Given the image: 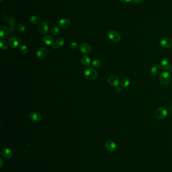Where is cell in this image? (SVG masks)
Segmentation results:
<instances>
[{
  "label": "cell",
  "instance_id": "25",
  "mask_svg": "<svg viewBox=\"0 0 172 172\" xmlns=\"http://www.w3.org/2000/svg\"><path fill=\"white\" fill-rule=\"evenodd\" d=\"M8 44L5 40H1L0 41V47L2 50H5L8 47Z\"/></svg>",
  "mask_w": 172,
  "mask_h": 172
},
{
  "label": "cell",
  "instance_id": "2",
  "mask_svg": "<svg viewBox=\"0 0 172 172\" xmlns=\"http://www.w3.org/2000/svg\"><path fill=\"white\" fill-rule=\"evenodd\" d=\"M84 76L88 80L93 81L97 79L98 77V73L94 69L89 68L85 70Z\"/></svg>",
  "mask_w": 172,
  "mask_h": 172
},
{
  "label": "cell",
  "instance_id": "3",
  "mask_svg": "<svg viewBox=\"0 0 172 172\" xmlns=\"http://www.w3.org/2000/svg\"><path fill=\"white\" fill-rule=\"evenodd\" d=\"M154 115L155 117L158 119H163L167 116L168 112L165 108L163 107H160L156 110Z\"/></svg>",
  "mask_w": 172,
  "mask_h": 172
},
{
  "label": "cell",
  "instance_id": "26",
  "mask_svg": "<svg viewBox=\"0 0 172 172\" xmlns=\"http://www.w3.org/2000/svg\"><path fill=\"white\" fill-rule=\"evenodd\" d=\"M101 62L99 60H96L92 62L91 65L94 68H98L101 66Z\"/></svg>",
  "mask_w": 172,
  "mask_h": 172
},
{
  "label": "cell",
  "instance_id": "34",
  "mask_svg": "<svg viewBox=\"0 0 172 172\" xmlns=\"http://www.w3.org/2000/svg\"><path fill=\"white\" fill-rule=\"evenodd\" d=\"M2 0H0V1H1V2H2Z\"/></svg>",
  "mask_w": 172,
  "mask_h": 172
},
{
  "label": "cell",
  "instance_id": "17",
  "mask_svg": "<svg viewBox=\"0 0 172 172\" xmlns=\"http://www.w3.org/2000/svg\"><path fill=\"white\" fill-rule=\"evenodd\" d=\"M162 69L160 64H157L153 66L150 70V73L152 75H157L161 72Z\"/></svg>",
  "mask_w": 172,
  "mask_h": 172
},
{
  "label": "cell",
  "instance_id": "15",
  "mask_svg": "<svg viewBox=\"0 0 172 172\" xmlns=\"http://www.w3.org/2000/svg\"><path fill=\"white\" fill-rule=\"evenodd\" d=\"M9 45L13 49H16L19 45V41L15 37H11L8 41Z\"/></svg>",
  "mask_w": 172,
  "mask_h": 172
},
{
  "label": "cell",
  "instance_id": "31",
  "mask_svg": "<svg viewBox=\"0 0 172 172\" xmlns=\"http://www.w3.org/2000/svg\"><path fill=\"white\" fill-rule=\"evenodd\" d=\"M143 1V0H133V1L134 3H137V4H138V3H141Z\"/></svg>",
  "mask_w": 172,
  "mask_h": 172
},
{
  "label": "cell",
  "instance_id": "10",
  "mask_svg": "<svg viewBox=\"0 0 172 172\" xmlns=\"http://www.w3.org/2000/svg\"><path fill=\"white\" fill-rule=\"evenodd\" d=\"M29 118L31 121L34 122H39L41 119V115L37 112H33L30 114Z\"/></svg>",
  "mask_w": 172,
  "mask_h": 172
},
{
  "label": "cell",
  "instance_id": "22",
  "mask_svg": "<svg viewBox=\"0 0 172 172\" xmlns=\"http://www.w3.org/2000/svg\"><path fill=\"white\" fill-rule=\"evenodd\" d=\"M40 19L38 16L36 15H33L30 18L29 21L31 24H37L40 22Z\"/></svg>",
  "mask_w": 172,
  "mask_h": 172
},
{
  "label": "cell",
  "instance_id": "9",
  "mask_svg": "<svg viewBox=\"0 0 172 172\" xmlns=\"http://www.w3.org/2000/svg\"><path fill=\"white\" fill-rule=\"evenodd\" d=\"M108 83L111 86L116 87L119 84V79L117 76L112 75L108 78Z\"/></svg>",
  "mask_w": 172,
  "mask_h": 172
},
{
  "label": "cell",
  "instance_id": "1",
  "mask_svg": "<svg viewBox=\"0 0 172 172\" xmlns=\"http://www.w3.org/2000/svg\"><path fill=\"white\" fill-rule=\"evenodd\" d=\"M159 80L162 86H167L171 82V75L169 72L165 71L160 74Z\"/></svg>",
  "mask_w": 172,
  "mask_h": 172
},
{
  "label": "cell",
  "instance_id": "7",
  "mask_svg": "<svg viewBox=\"0 0 172 172\" xmlns=\"http://www.w3.org/2000/svg\"><path fill=\"white\" fill-rule=\"evenodd\" d=\"M160 45L164 48H170L172 46V39L169 37L162 38L160 41Z\"/></svg>",
  "mask_w": 172,
  "mask_h": 172
},
{
  "label": "cell",
  "instance_id": "32",
  "mask_svg": "<svg viewBox=\"0 0 172 172\" xmlns=\"http://www.w3.org/2000/svg\"><path fill=\"white\" fill-rule=\"evenodd\" d=\"M123 3H128L130 2L131 0H120Z\"/></svg>",
  "mask_w": 172,
  "mask_h": 172
},
{
  "label": "cell",
  "instance_id": "6",
  "mask_svg": "<svg viewBox=\"0 0 172 172\" xmlns=\"http://www.w3.org/2000/svg\"><path fill=\"white\" fill-rule=\"evenodd\" d=\"M108 37L111 41L118 43L121 40V36L120 34L115 31H111L108 33Z\"/></svg>",
  "mask_w": 172,
  "mask_h": 172
},
{
  "label": "cell",
  "instance_id": "33",
  "mask_svg": "<svg viewBox=\"0 0 172 172\" xmlns=\"http://www.w3.org/2000/svg\"><path fill=\"white\" fill-rule=\"evenodd\" d=\"M1 168L2 167V166H3V160L2 159H1Z\"/></svg>",
  "mask_w": 172,
  "mask_h": 172
},
{
  "label": "cell",
  "instance_id": "14",
  "mask_svg": "<svg viewBox=\"0 0 172 172\" xmlns=\"http://www.w3.org/2000/svg\"><path fill=\"white\" fill-rule=\"evenodd\" d=\"M71 24L70 21L66 18L61 19L59 22V25L62 28H67Z\"/></svg>",
  "mask_w": 172,
  "mask_h": 172
},
{
  "label": "cell",
  "instance_id": "4",
  "mask_svg": "<svg viewBox=\"0 0 172 172\" xmlns=\"http://www.w3.org/2000/svg\"><path fill=\"white\" fill-rule=\"evenodd\" d=\"M162 70L169 72L170 73L172 72V66L170 64L169 61L167 59H163L160 64Z\"/></svg>",
  "mask_w": 172,
  "mask_h": 172
},
{
  "label": "cell",
  "instance_id": "19",
  "mask_svg": "<svg viewBox=\"0 0 172 172\" xmlns=\"http://www.w3.org/2000/svg\"><path fill=\"white\" fill-rule=\"evenodd\" d=\"M3 155L6 159H10L12 157V151L8 148H5L3 150Z\"/></svg>",
  "mask_w": 172,
  "mask_h": 172
},
{
  "label": "cell",
  "instance_id": "24",
  "mask_svg": "<svg viewBox=\"0 0 172 172\" xmlns=\"http://www.w3.org/2000/svg\"><path fill=\"white\" fill-rule=\"evenodd\" d=\"M19 51L22 54H26L28 52V48L25 45H22L19 47Z\"/></svg>",
  "mask_w": 172,
  "mask_h": 172
},
{
  "label": "cell",
  "instance_id": "18",
  "mask_svg": "<svg viewBox=\"0 0 172 172\" xmlns=\"http://www.w3.org/2000/svg\"><path fill=\"white\" fill-rule=\"evenodd\" d=\"M64 43H65V40L63 38H60L57 40V41L52 46V47L54 49H57L59 47H62L64 44Z\"/></svg>",
  "mask_w": 172,
  "mask_h": 172
},
{
  "label": "cell",
  "instance_id": "11",
  "mask_svg": "<svg viewBox=\"0 0 172 172\" xmlns=\"http://www.w3.org/2000/svg\"><path fill=\"white\" fill-rule=\"evenodd\" d=\"M80 51L83 53H88L91 50V47L88 43H83L79 46Z\"/></svg>",
  "mask_w": 172,
  "mask_h": 172
},
{
  "label": "cell",
  "instance_id": "20",
  "mask_svg": "<svg viewBox=\"0 0 172 172\" xmlns=\"http://www.w3.org/2000/svg\"><path fill=\"white\" fill-rule=\"evenodd\" d=\"M81 62L84 66H89L90 64V59L89 56L87 55L83 56L81 58Z\"/></svg>",
  "mask_w": 172,
  "mask_h": 172
},
{
  "label": "cell",
  "instance_id": "27",
  "mask_svg": "<svg viewBox=\"0 0 172 172\" xmlns=\"http://www.w3.org/2000/svg\"><path fill=\"white\" fill-rule=\"evenodd\" d=\"M8 22H9L10 25V30L12 31L13 30V27H14V25L15 23V19L11 17L10 18H8Z\"/></svg>",
  "mask_w": 172,
  "mask_h": 172
},
{
  "label": "cell",
  "instance_id": "13",
  "mask_svg": "<svg viewBox=\"0 0 172 172\" xmlns=\"http://www.w3.org/2000/svg\"><path fill=\"white\" fill-rule=\"evenodd\" d=\"M9 34L8 28L5 26H1L0 27V37L1 39L5 38Z\"/></svg>",
  "mask_w": 172,
  "mask_h": 172
},
{
  "label": "cell",
  "instance_id": "8",
  "mask_svg": "<svg viewBox=\"0 0 172 172\" xmlns=\"http://www.w3.org/2000/svg\"><path fill=\"white\" fill-rule=\"evenodd\" d=\"M48 53V49L46 47H41L38 50L37 52V55L39 59H44L47 56Z\"/></svg>",
  "mask_w": 172,
  "mask_h": 172
},
{
  "label": "cell",
  "instance_id": "21",
  "mask_svg": "<svg viewBox=\"0 0 172 172\" xmlns=\"http://www.w3.org/2000/svg\"><path fill=\"white\" fill-rule=\"evenodd\" d=\"M130 83V80L128 78H123V79L122 80L121 83H120V85L123 88H126L129 85Z\"/></svg>",
  "mask_w": 172,
  "mask_h": 172
},
{
  "label": "cell",
  "instance_id": "16",
  "mask_svg": "<svg viewBox=\"0 0 172 172\" xmlns=\"http://www.w3.org/2000/svg\"><path fill=\"white\" fill-rule=\"evenodd\" d=\"M44 42L48 45L53 46L55 43V39L50 35H47L44 38Z\"/></svg>",
  "mask_w": 172,
  "mask_h": 172
},
{
  "label": "cell",
  "instance_id": "28",
  "mask_svg": "<svg viewBox=\"0 0 172 172\" xmlns=\"http://www.w3.org/2000/svg\"><path fill=\"white\" fill-rule=\"evenodd\" d=\"M17 29L19 31L23 32H24L26 30V26L23 24H20L18 26Z\"/></svg>",
  "mask_w": 172,
  "mask_h": 172
},
{
  "label": "cell",
  "instance_id": "12",
  "mask_svg": "<svg viewBox=\"0 0 172 172\" xmlns=\"http://www.w3.org/2000/svg\"><path fill=\"white\" fill-rule=\"evenodd\" d=\"M105 147L109 151L111 152L115 151L117 148V146L116 144L114 141L111 140H109L106 142L105 144Z\"/></svg>",
  "mask_w": 172,
  "mask_h": 172
},
{
  "label": "cell",
  "instance_id": "23",
  "mask_svg": "<svg viewBox=\"0 0 172 172\" xmlns=\"http://www.w3.org/2000/svg\"><path fill=\"white\" fill-rule=\"evenodd\" d=\"M59 32V29L58 26H54L50 30V33L53 36H56Z\"/></svg>",
  "mask_w": 172,
  "mask_h": 172
},
{
  "label": "cell",
  "instance_id": "5",
  "mask_svg": "<svg viewBox=\"0 0 172 172\" xmlns=\"http://www.w3.org/2000/svg\"><path fill=\"white\" fill-rule=\"evenodd\" d=\"M37 30L38 32L41 35H45L48 33L49 31V26L47 22H41L37 26Z\"/></svg>",
  "mask_w": 172,
  "mask_h": 172
},
{
  "label": "cell",
  "instance_id": "29",
  "mask_svg": "<svg viewBox=\"0 0 172 172\" xmlns=\"http://www.w3.org/2000/svg\"><path fill=\"white\" fill-rule=\"evenodd\" d=\"M70 47H71V48L72 49H76L77 48V47H78V44H77V43L76 42L73 41V42H72L70 43Z\"/></svg>",
  "mask_w": 172,
  "mask_h": 172
},
{
  "label": "cell",
  "instance_id": "30",
  "mask_svg": "<svg viewBox=\"0 0 172 172\" xmlns=\"http://www.w3.org/2000/svg\"><path fill=\"white\" fill-rule=\"evenodd\" d=\"M121 91H122V89H121V88L120 87H119V86L116 87V91L117 92L120 93V92H121Z\"/></svg>",
  "mask_w": 172,
  "mask_h": 172
}]
</instances>
